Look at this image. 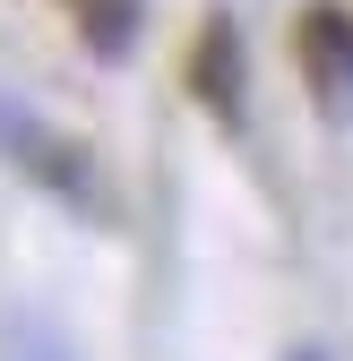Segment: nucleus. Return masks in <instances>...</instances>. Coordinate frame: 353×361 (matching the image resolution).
<instances>
[{
	"instance_id": "obj_2",
	"label": "nucleus",
	"mask_w": 353,
	"mask_h": 361,
	"mask_svg": "<svg viewBox=\"0 0 353 361\" xmlns=\"http://www.w3.org/2000/svg\"><path fill=\"white\" fill-rule=\"evenodd\" d=\"M293 61H301V78H311L319 112L353 121V18H345V9H301V26H293Z\"/></svg>"
},
{
	"instance_id": "obj_1",
	"label": "nucleus",
	"mask_w": 353,
	"mask_h": 361,
	"mask_svg": "<svg viewBox=\"0 0 353 361\" xmlns=\"http://www.w3.org/2000/svg\"><path fill=\"white\" fill-rule=\"evenodd\" d=\"M0 155H9L26 180H43L52 198H69V207H104V180H95V155H86L69 129H52V121H35L26 104H0Z\"/></svg>"
},
{
	"instance_id": "obj_3",
	"label": "nucleus",
	"mask_w": 353,
	"mask_h": 361,
	"mask_svg": "<svg viewBox=\"0 0 353 361\" xmlns=\"http://www.w3.org/2000/svg\"><path fill=\"white\" fill-rule=\"evenodd\" d=\"M301 361H311V353H301Z\"/></svg>"
}]
</instances>
